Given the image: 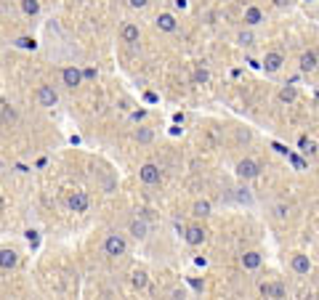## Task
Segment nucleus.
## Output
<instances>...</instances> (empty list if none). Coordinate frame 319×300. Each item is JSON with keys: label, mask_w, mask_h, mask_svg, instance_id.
Wrapping results in <instances>:
<instances>
[{"label": "nucleus", "mask_w": 319, "mask_h": 300, "mask_svg": "<svg viewBox=\"0 0 319 300\" xmlns=\"http://www.w3.org/2000/svg\"><path fill=\"white\" fill-rule=\"evenodd\" d=\"M3 210H5V199L0 197V213H3Z\"/></svg>", "instance_id": "33"}, {"label": "nucleus", "mask_w": 319, "mask_h": 300, "mask_svg": "<svg viewBox=\"0 0 319 300\" xmlns=\"http://www.w3.org/2000/svg\"><path fill=\"white\" fill-rule=\"evenodd\" d=\"M290 268L295 274H309L311 271V260H309V255L306 252H293V258H290Z\"/></svg>", "instance_id": "9"}, {"label": "nucleus", "mask_w": 319, "mask_h": 300, "mask_svg": "<svg viewBox=\"0 0 319 300\" xmlns=\"http://www.w3.org/2000/svg\"><path fill=\"white\" fill-rule=\"evenodd\" d=\"M263 263V258H261V252L258 250H247L245 255H242V266L247 268V271H255Z\"/></svg>", "instance_id": "16"}, {"label": "nucleus", "mask_w": 319, "mask_h": 300, "mask_svg": "<svg viewBox=\"0 0 319 300\" xmlns=\"http://www.w3.org/2000/svg\"><path fill=\"white\" fill-rule=\"evenodd\" d=\"M258 292L263 298H285V287L279 282H263L258 287Z\"/></svg>", "instance_id": "14"}, {"label": "nucleus", "mask_w": 319, "mask_h": 300, "mask_svg": "<svg viewBox=\"0 0 319 300\" xmlns=\"http://www.w3.org/2000/svg\"><path fill=\"white\" fill-rule=\"evenodd\" d=\"M136 141L138 144H152L154 141V130L152 128H138L136 130Z\"/></svg>", "instance_id": "22"}, {"label": "nucleus", "mask_w": 319, "mask_h": 300, "mask_svg": "<svg viewBox=\"0 0 319 300\" xmlns=\"http://www.w3.org/2000/svg\"><path fill=\"white\" fill-rule=\"evenodd\" d=\"M295 98H298V90H295V85L279 88V101H282V104H293Z\"/></svg>", "instance_id": "20"}, {"label": "nucleus", "mask_w": 319, "mask_h": 300, "mask_svg": "<svg viewBox=\"0 0 319 300\" xmlns=\"http://www.w3.org/2000/svg\"><path fill=\"white\" fill-rule=\"evenodd\" d=\"M237 199H239V202H250V194H247V189H239Z\"/></svg>", "instance_id": "29"}, {"label": "nucleus", "mask_w": 319, "mask_h": 300, "mask_svg": "<svg viewBox=\"0 0 319 300\" xmlns=\"http://www.w3.org/2000/svg\"><path fill=\"white\" fill-rule=\"evenodd\" d=\"M274 213H277V218L279 221H285L287 215H290V205H285V202H279L277 207H274Z\"/></svg>", "instance_id": "24"}, {"label": "nucleus", "mask_w": 319, "mask_h": 300, "mask_svg": "<svg viewBox=\"0 0 319 300\" xmlns=\"http://www.w3.org/2000/svg\"><path fill=\"white\" fill-rule=\"evenodd\" d=\"M282 64H285V56L279 51H269L266 56H263V72H269V75H274V72H279L282 69Z\"/></svg>", "instance_id": "7"}, {"label": "nucleus", "mask_w": 319, "mask_h": 300, "mask_svg": "<svg viewBox=\"0 0 319 300\" xmlns=\"http://www.w3.org/2000/svg\"><path fill=\"white\" fill-rule=\"evenodd\" d=\"M208 77H210V75L205 72V69H200V72L194 75V80H197V82H208Z\"/></svg>", "instance_id": "27"}, {"label": "nucleus", "mask_w": 319, "mask_h": 300, "mask_svg": "<svg viewBox=\"0 0 319 300\" xmlns=\"http://www.w3.org/2000/svg\"><path fill=\"white\" fill-rule=\"evenodd\" d=\"M173 3H176V8H181V11L186 8V5H189V3H186V0H173Z\"/></svg>", "instance_id": "31"}, {"label": "nucleus", "mask_w": 319, "mask_h": 300, "mask_svg": "<svg viewBox=\"0 0 319 300\" xmlns=\"http://www.w3.org/2000/svg\"><path fill=\"white\" fill-rule=\"evenodd\" d=\"M154 24H157V29H160V32H176V29H178V19L173 16V13H160V16L157 19H154Z\"/></svg>", "instance_id": "12"}, {"label": "nucleus", "mask_w": 319, "mask_h": 300, "mask_svg": "<svg viewBox=\"0 0 319 300\" xmlns=\"http://www.w3.org/2000/svg\"><path fill=\"white\" fill-rule=\"evenodd\" d=\"M130 284H133V290H146V284H149V274H146L144 268H136V271L130 274Z\"/></svg>", "instance_id": "18"}, {"label": "nucleus", "mask_w": 319, "mask_h": 300, "mask_svg": "<svg viewBox=\"0 0 319 300\" xmlns=\"http://www.w3.org/2000/svg\"><path fill=\"white\" fill-rule=\"evenodd\" d=\"M258 175H261V165L255 162V159L245 157V159H239V162H237V178L253 181V178H258Z\"/></svg>", "instance_id": "2"}, {"label": "nucleus", "mask_w": 319, "mask_h": 300, "mask_svg": "<svg viewBox=\"0 0 319 300\" xmlns=\"http://www.w3.org/2000/svg\"><path fill=\"white\" fill-rule=\"evenodd\" d=\"M125 252H128V242H125V236H122V234H109L104 239V255L122 258Z\"/></svg>", "instance_id": "1"}, {"label": "nucleus", "mask_w": 319, "mask_h": 300, "mask_svg": "<svg viewBox=\"0 0 319 300\" xmlns=\"http://www.w3.org/2000/svg\"><path fill=\"white\" fill-rule=\"evenodd\" d=\"M263 21V11L258 8V5H247L245 8V24L247 27H258Z\"/></svg>", "instance_id": "15"}, {"label": "nucleus", "mask_w": 319, "mask_h": 300, "mask_svg": "<svg viewBox=\"0 0 319 300\" xmlns=\"http://www.w3.org/2000/svg\"><path fill=\"white\" fill-rule=\"evenodd\" d=\"M35 98H37V104H40V106L51 109V106H56L59 93H56V88H53V85H40V88H37V93H35Z\"/></svg>", "instance_id": "6"}, {"label": "nucleus", "mask_w": 319, "mask_h": 300, "mask_svg": "<svg viewBox=\"0 0 319 300\" xmlns=\"http://www.w3.org/2000/svg\"><path fill=\"white\" fill-rule=\"evenodd\" d=\"M61 82H64L67 88H80L83 85V69L80 67H64L61 69Z\"/></svg>", "instance_id": "5"}, {"label": "nucleus", "mask_w": 319, "mask_h": 300, "mask_svg": "<svg viewBox=\"0 0 319 300\" xmlns=\"http://www.w3.org/2000/svg\"><path fill=\"white\" fill-rule=\"evenodd\" d=\"M192 213L197 215V218H208V215L213 213V205H210L208 199H197V202L192 205Z\"/></svg>", "instance_id": "19"}, {"label": "nucleus", "mask_w": 319, "mask_h": 300, "mask_svg": "<svg viewBox=\"0 0 319 300\" xmlns=\"http://www.w3.org/2000/svg\"><path fill=\"white\" fill-rule=\"evenodd\" d=\"M298 67H301V72H314V69L319 67V56L314 51H306V53H301V61H298Z\"/></svg>", "instance_id": "13"}, {"label": "nucleus", "mask_w": 319, "mask_h": 300, "mask_svg": "<svg viewBox=\"0 0 319 300\" xmlns=\"http://www.w3.org/2000/svg\"><path fill=\"white\" fill-rule=\"evenodd\" d=\"M237 43L242 45V48H250V45H255V37H253V32H245L242 29V32L237 35Z\"/></svg>", "instance_id": "23"}, {"label": "nucleus", "mask_w": 319, "mask_h": 300, "mask_svg": "<svg viewBox=\"0 0 319 300\" xmlns=\"http://www.w3.org/2000/svg\"><path fill=\"white\" fill-rule=\"evenodd\" d=\"M138 178H141L146 186H154V183H160L162 181V170L154 162H146V165H141L138 167Z\"/></svg>", "instance_id": "3"}, {"label": "nucleus", "mask_w": 319, "mask_h": 300, "mask_svg": "<svg viewBox=\"0 0 319 300\" xmlns=\"http://www.w3.org/2000/svg\"><path fill=\"white\" fill-rule=\"evenodd\" d=\"M128 3H130V5H133V8H144V5H146V3H149V0H128Z\"/></svg>", "instance_id": "30"}, {"label": "nucleus", "mask_w": 319, "mask_h": 300, "mask_svg": "<svg viewBox=\"0 0 319 300\" xmlns=\"http://www.w3.org/2000/svg\"><path fill=\"white\" fill-rule=\"evenodd\" d=\"M3 120H5V122H13V120H16V112L5 106V109H3Z\"/></svg>", "instance_id": "25"}, {"label": "nucleus", "mask_w": 319, "mask_h": 300, "mask_svg": "<svg viewBox=\"0 0 319 300\" xmlns=\"http://www.w3.org/2000/svg\"><path fill=\"white\" fill-rule=\"evenodd\" d=\"M67 207L72 213H85L91 207V197L85 194V191H72V194L67 197Z\"/></svg>", "instance_id": "4"}, {"label": "nucleus", "mask_w": 319, "mask_h": 300, "mask_svg": "<svg viewBox=\"0 0 319 300\" xmlns=\"http://www.w3.org/2000/svg\"><path fill=\"white\" fill-rule=\"evenodd\" d=\"M146 234H149V226H146L144 218L130 221V236H133V239H146Z\"/></svg>", "instance_id": "17"}, {"label": "nucleus", "mask_w": 319, "mask_h": 300, "mask_svg": "<svg viewBox=\"0 0 319 300\" xmlns=\"http://www.w3.org/2000/svg\"><path fill=\"white\" fill-rule=\"evenodd\" d=\"M21 11H24L27 16H37V13H40V3H37V0H21Z\"/></svg>", "instance_id": "21"}, {"label": "nucleus", "mask_w": 319, "mask_h": 300, "mask_svg": "<svg viewBox=\"0 0 319 300\" xmlns=\"http://www.w3.org/2000/svg\"><path fill=\"white\" fill-rule=\"evenodd\" d=\"M19 45H21V48H35V40H29V37H21Z\"/></svg>", "instance_id": "28"}, {"label": "nucleus", "mask_w": 319, "mask_h": 300, "mask_svg": "<svg viewBox=\"0 0 319 300\" xmlns=\"http://www.w3.org/2000/svg\"><path fill=\"white\" fill-rule=\"evenodd\" d=\"M138 37H141V29H138V24H136V21H125V24H122V29H120V40L128 43V45H136Z\"/></svg>", "instance_id": "8"}, {"label": "nucleus", "mask_w": 319, "mask_h": 300, "mask_svg": "<svg viewBox=\"0 0 319 300\" xmlns=\"http://www.w3.org/2000/svg\"><path fill=\"white\" fill-rule=\"evenodd\" d=\"M96 75H99V72H96V69H91V67L83 69V80H96Z\"/></svg>", "instance_id": "26"}, {"label": "nucleus", "mask_w": 319, "mask_h": 300, "mask_svg": "<svg viewBox=\"0 0 319 300\" xmlns=\"http://www.w3.org/2000/svg\"><path fill=\"white\" fill-rule=\"evenodd\" d=\"M287 3H290V0H274V5H279V8H285Z\"/></svg>", "instance_id": "32"}, {"label": "nucleus", "mask_w": 319, "mask_h": 300, "mask_svg": "<svg viewBox=\"0 0 319 300\" xmlns=\"http://www.w3.org/2000/svg\"><path fill=\"white\" fill-rule=\"evenodd\" d=\"M19 266V252L13 250V247H3L0 250V268L3 271H11V268H16Z\"/></svg>", "instance_id": "10"}, {"label": "nucleus", "mask_w": 319, "mask_h": 300, "mask_svg": "<svg viewBox=\"0 0 319 300\" xmlns=\"http://www.w3.org/2000/svg\"><path fill=\"white\" fill-rule=\"evenodd\" d=\"M184 239H186V244H192V247H200V244L208 239V231L202 226H189L186 234H184Z\"/></svg>", "instance_id": "11"}]
</instances>
